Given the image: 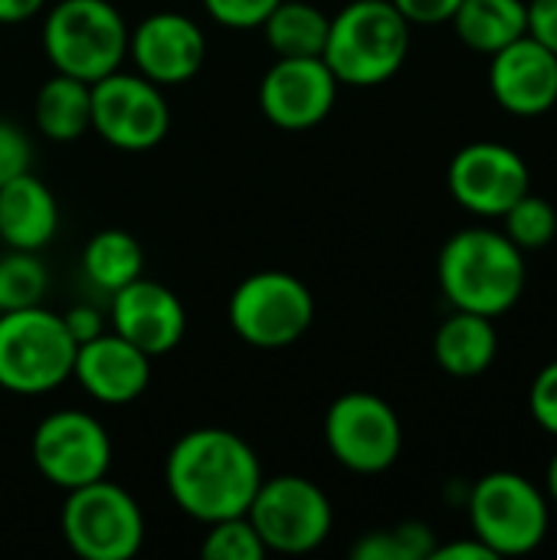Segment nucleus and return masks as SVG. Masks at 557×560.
Returning a JSON list of instances; mask_svg holds the SVG:
<instances>
[{"mask_svg": "<svg viewBox=\"0 0 557 560\" xmlns=\"http://www.w3.org/2000/svg\"><path fill=\"white\" fill-rule=\"evenodd\" d=\"M263 479L256 450L223 427L187 430L164 459L171 502L200 525L246 515Z\"/></svg>", "mask_w": 557, "mask_h": 560, "instance_id": "f257e3e1", "label": "nucleus"}, {"mask_svg": "<svg viewBox=\"0 0 557 560\" xmlns=\"http://www.w3.org/2000/svg\"><path fill=\"white\" fill-rule=\"evenodd\" d=\"M437 282L453 308L496 322L512 312L525 292V253L502 230L466 226L443 243Z\"/></svg>", "mask_w": 557, "mask_h": 560, "instance_id": "f03ea898", "label": "nucleus"}, {"mask_svg": "<svg viewBox=\"0 0 557 560\" xmlns=\"http://www.w3.org/2000/svg\"><path fill=\"white\" fill-rule=\"evenodd\" d=\"M410 52V23L391 0H351L332 23L322 59L341 85L371 89L401 72Z\"/></svg>", "mask_w": 557, "mask_h": 560, "instance_id": "7ed1b4c3", "label": "nucleus"}, {"mask_svg": "<svg viewBox=\"0 0 557 560\" xmlns=\"http://www.w3.org/2000/svg\"><path fill=\"white\" fill-rule=\"evenodd\" d=\"M128 33L112 0H59L43 16V52L53 72L92 85L121 69L128 59Z\"/></svg>", "mask_w": 557, "mask_h": 560, "instance_id": "20e7f679", "label": "nucleus"}, {"mask_svg": "<svg viewBox=\"0 0 557 560\" xmlns=\"http://www.w3.org/2000/svg\"><path fill=\"white\" fill-rule=\"evenodd\" d=\"M473 538L496 558H525L538 551L552 525V499L522 472H489L466 499Z\"/></svg>", "mask_w": 557, "mask_h": 560, "instance_id": "39448f33", "label": "nucleus"}, {"mask_svg": "<svg viewBox=\"0 0 557 560\" xmlns=\"http://www.w3.org/2000/svg\"><path fill=\"white\" fill-rule=\"evenodd\" d=\"M76 341L62 315L46 305L0 312V387L16 397H43L72 377Z\"/></svg>", "mask_w": 557, "mask_h": 560, "instance_id": "423d86ee", "label": "nucleus"}, {"mask_svg": "<svg viewBox=\"0 0 557 560\" xmlns=\"http://www.w3.org/2000/svg\"><path fill=\"white\" fill-rule=\"evenodd\" d=\"M59 528L82 560H131L148 535L138 499L108 476L66 492Z\"/></svg>", "mask_w": 557, "mask_h": 560, "instance_id": "0eeeda50", "label": "nucleus"}, {"mask_svg": "<svg viewBox=\"0 0 557 560\" xmlns=\"http://www.w3.org/2000/svg\"><path fill=\"white\" fill-rule=\"evenodd\" d=\"M233 335L253 348L279 351L295 345L315 322L312 289L282 269L250 272L227 302Z\"/></svg>", "mask_w": 557, "mask_h": 560, "instance_id": "6e6552de", "label": "nucleus"}, {"mask_svg": "<svg viewBox=\"0 0 557 560\" xmlns=\"http://www.w3.org/2000/svg\"><path fill=\"white\" fill-rule=\"evenodd\" d=\"M250 525L256 528L266 555H312L332 535L335 512L328 495L305 476H272L263 479L250 509Z\"/></svg>", "mask_w": 557, "mask_h": 560, "instance_id": "1a4fd4ad", "label": "nucleus"}, {"mask_svg": "<svg viewBox=\"0 0 557 560\" xmlns=\"http://www.w3.org/2000/svg\"><path fill=\"white\" fill-rule=\"evenodd\" d=\"M325 446L348 472L378 476L401 459L404 427L384 397L351 390L335 397L325 413Z\"/></svg>", "mask_w": 557, "mask_h": 560, "instance_id": "9d476101", "label": "nucleus"}, {"mask_svg": "<svg viewBox=\"0 0 557 560\" xmlns=\"http://www.w3.org/2000/svg\"><path fill=\"white\" fill-rule=\"evenodd\" d=\"M92 131L118 151H151L171 131L164 89L141 72L115 69L92 82Z\"/></svg>", "mask_w": 557, "mask_h": 560, "instance_id": "9b49d317", "label": "nucleus"}, {"mask_svg": "<svg viewBox=\"0 0 557 560\" xmlns=\"http://www.w3.org/2000/svg\"><path fill=\"white\" fill-rule=\"evenodd\" d=\"M30 459L49 486L69 492L108 476L112 436L85 410H53L30 436Z\"/></svg>", "mask_w": 557, "mask_h": 560, "instance_id": "f8f14e48", "label": "nucleus"}, {"mask_svg": "<svg viewBox=\"0 0 557 560\" xmlns=\"http://www.w3.org/2000/svg\"><path fill=\"white\" fill-rule=\"evenodd\" d=\"M450 197L473 217L499 220L519 197L532 190L525 158L502 141H469L446 171Z\"/></svg>", "mask_w": 557, "mask_h": 560, "instance_id": "ddd939ff", "label": "nucleus"}, {"mask_svg": "<svg viewBox=\"0 0 557 560\" xmlns=\"http://www.w3.org/2000/svg\"><path fill=\"white\" fill-rule=\"evenodd\" d=\"M338 89L322 56H276L259 79V112L282 131H309L332 115Z\"/></svg>", "mask_w": 557, "mask_h": 560, "instance_id": "4468645a", "label": "nucleus"}, {"mask_svg": "<svg viewBox=\"0 0 557 560\" xmlns=\"http://www.w3.org/2000/svg\"><path fill=\"white\" fill-rule=\"evenodd\" d=\"M128 59L135 62V72H141L154 85H181L204 69L207 36L194 16L158 10L128 33Z\"/></svg>", "mask_w": 557, "mask_h": 560, "instance_id": "2eb2a0df", "label": "nucleus"}, {"mask_svg": "<svg viewBox=\"0 0 557 560\" xmlns=\"http://www.w3.org/2000/svg\"><path fill=\"white\" fill-rule=\"evenodd\" d=\"M108 322L115 335L141 348L148 358L171 354L187 335L184 302L167 285L144 276L108 295Z\"/></svg>", "mask_w": 557, "mask_h": 560, "instance_id": "dca6fc26", "label": "nucleus"}, {"mask_svg": "<svg viewBox=\"0 0 557 560\" xmlns=\"http://www.w3.org/2000/svg\"><path fill=\"white\" fill-rule=\"evenodd\" d=\"M492 98L519 118H538L557 105V56L535 36H519L489 56Z\"/></svg>", "mask_w": 557, "mask_h": 560, "instance_id": "f3484780", "label": "nucleus"}, {"mask_svg": "<svg viewBox=\"0 0 557 560\" xmlns=\"http://www.w3.org/2000/svg\"><path fill=\"white\" fill-rule=\"evenodd\" d=\"M151 361L141 348L115 331H102L76 348L72 381L98 404L125 407L135 404L151 381Z\"/></svg>", "mask_w": 557, "mask_h": 560, "instance_id": "a211bd4d", "label": "nucleus"}, {"mask_svg": "<svg viewBox=\"0 0 557 560\" xmlns=\"http://www.w3.org/2000/svg\"><path fill=\"white\" fill-rule=\"evenodd\" d=\"M59 233L56 194L33 174H20L0 187V240L10 249H46Z\"/></svg>", "mask_w": 557, "mask_h": 560, "instance_id": "6ab92c4d", "label": "nucleus"}, {"mask_svg": "<svg viewBox=\"0 0 557 560\" xmlns=\"http://www.w3.org/2000/svg\"><path fill=\"white\" fill-rule=\"evenodd\" d=\"M499 354V331L492 318L476 315V312H460L453 308L450 318L433 335V358L437 364L460 381H473L492 368Z\"/></svg>", "mask_w": 557, "mask_h": 560, "instance_id": "aec40b11", "label": "nucleus"}, {"mask_svg": "<svg viewBox=\"0 0 557 560\" xmlns=\"http://www.w3.org/2000/svg\"><path fill=\"white\" fill-rule=\"evenodd\" d=\"M33 121L46 141H79L85 131H92V85L66 72H53L36 92Z\"/></svg>", "mask_w": 557, "mask_h": 560, "instance_id": "412c9836", "label": "nucleus"}, {"mask_svg": "<svg viewBox=\"0 0 557 560\" xmlns=\"http://www.w3.org/2000/svg\"><path fill=\"white\" fill-rule=\"evenodd\" d=\"M450 23L469 49L492 56L529 33V0H463Z\"/></svg>", "mask_w": 557, "mask_h": 560, "instance_id": "4be33fe9", "label": "nucleus"}, {"mask_svg": "<svg viewBox=\"0 0 557 560\" xmlns=\"http://www.w3.org/2000/svg\"><path fill=\"white\" fill-rule=\"evenodd\" d=\"M82 272L98 292L112 295L144 276V249L128 230H98L82 246Z\"/></svg>", "mask_w": 557, "mask_h": 560, "instance_id": "5701e85b", "label": "nucleus"}, {"mask_svg": "<svg viewBox=\"0 0 557 560\" xmlns=\"http://www.w3.org/2000/svg\"><path fill=\"white\" fill-rule=\"evenodd\" d=\"M332 16L309 0H279L259 26L276 56H322Z\"/></svg>", "mask_w": 557, "mask_h": 560, "instance_id": "b1692460", "label": "nucleus"}, {"mask_svg": "<svg viewBox=\"0 0 557 560\" xmlns=\"http://www.w3.org/2000/svg\"><path fill=\"white\" fill-rule=\"evenodd\" d=\"M49 292V272L39 253L7 249L0 256V312H20L43 305Z\"/></svg>", "mask_w": 557, "mask_h": 560, "instance_id": "393cba45", "label": "nucleus"}, {"mask_svg": "<svg viewBox=\"0 0 557 560\" xmlns=\"http://www.w3.org/2000/svg\"><path fill=\"white\" fill-rule=\"evenodd\" d=\"M437 535L423 522H401L361 535L351 548L355 560H430Z\"/></svg>", "mask_w": 557, "mask_h": 560, "instance_id": "a878e982", "label": "nucleus"}, {"mask_svg": "<svg viewBox=\"0 0 557 560\" xmlns=\"http://www.w3.org/2000/svg\"><path fill=\"white\" fill-rule=\"evenodd\" d=\"M499 220H502V233L522 253H538V249L552 246V240L557 236L555 207L532 190L525 197H519Z\"/></svg>", "mask_w": 557, "mask_h": 560, "instance_id": "bb28decb", "label": "nucleus"}, {"mask_svg": "<svg viewBox=\"0 0 557 560\" xmlns=\"http://www.w3.org/2000/svg\"><path fill=\"white\" fill-rule=\"evenodd\" d=\"M200 558L204 560H263L266 545L259 541L256 528L250 525L246 515L223 518L207 525V535L200 541Z\"/></svg>", "mask_w": 557, "mask_h": 560, "instance_id": "cd10ccee", "label": "nucleus"}, {"mask_svg": "<svg viewBox=\"0 0 557 560\" xmlns=\"http://www.w3.org/2000/svg\"><path fill=\"white\" fill-rule=\"evenodd\" d=\"M207 16L230 30H259L279 0H200Z\"/></svg>", "mask_w": 557, "mask_h": 560, "instance_id": "c85d7f7f", "label": "nucleus"}, {"mask_svg": "<svg viewBox=\"0 0 557 560\" xmlns=\"http://www.w3.org/2000/svg\"><path fill=\"white\" fill-rule=\"evenodd\" d=\"M33 164V141L30 135L10 121V118H0V187L20 174H26Z\"/></svg>", "mask_w": 557, "mask_h": 560, "instance_id": "c756f323", "label": "nucleus"}, {"mask_svg": "<svg viewBox=\"0 0 557 560\" xmlns=\"http://www.w3.org/2000/svg\"><path fill=\"white\" fill-rule=\"evenodd\" d=\"M529 413L545 433L557 436V361L535 374L529 387Z\"/></svg>", "mask_w": 557, "mask_h": 560, "instance_id": "7c9ffc66", "label": "nucleus"}, {"mask_svg": "<svg viewBox=\"0 0 557 560\" xmlns=\"http://www.w3.org/2000/svg\"><path fill=\"white\" fill-rule=\"evenodd\" d=\"M401 13H404V20L414 26V23H420V26H433V23H450L453 20V13H456V7L463 3V0H391Z\"/></svg>", "mask_w": 557, "mask_h": 560, "instance_id": "2f4dec72", "label": "nucleus"}, {"mask_svg": "<svg viewBox=\"0 0 557 560\" xmlns=\"http://www.w3.org/2000/svg\"><path fill=\"white\" fill-rule=\"evenodd\" d=\"M529 36L557 56V0H529Z\"/></svg>", "mask_w": 557, "mask_h": 560, "instance_id": "473e14b6", "label": "nucleus"}, {"mask_svg": "<svg viewBox=\"0 0 557 560\" xmlns=\"http://www.w3.org/2000/svg\"><path fill=\"white\" fill-rule=\"evenodd\" d=\"M62 322H66V331H69L72 341H76V348H79L82 341H92L95 335L105 331V318H102V312L92 308V305H76V308H69V312L62 315Z\"/></svg>", "mask_w": 557, "mask_h": 560, "instance_id": "72a5a7b5", "label": "nucleus"}, {"mask_svg": "<svg viewBox=\"0 0 557 560\" xmlns=\"http://www.w3.org/2000/svg\"><path fill=\"white\" fill-rule=\"evenodd\" d=\"M430 560H499L479 538H463V541H450V545H437Z\"/></svg>", "mask_w": 557, "mask_h": 560, "instance_id": "f704fd0d", "label": "nucleus"}, {"mask_svg": "<svg viewBox=\"0 0 557 560\" xmlns=\"http://www.w3.org/2000/svg\"><path fill=\"white\" fill-rule=\"evenodd\" d=\"M49 0H0V23L13 26V23H26L33 20L39 10H46Z\"/></svg>", "mask_w": 557, "mask_h": 560, "instance_id": "c9c22d12", "label": "nucleus"}, {"mask_svg": "<svg viewBox=\"0 0 557 560\" xmlns=\"http://www.w3.org/2000/svg\"><path fill=\"white\" fill-rule=\"evenodd\" d=\"M545 495L552 499L557 505V453L552 456V463H548V476H545Z\"/></svg>", "mask_w": 557, "mask_h": 560, "instance_id": "e433bc0d", "label": "nucleus"}]
</instances>
